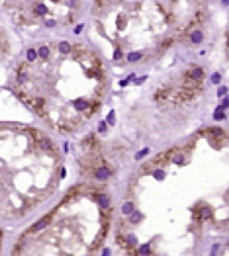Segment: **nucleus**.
Instances as JSON below:
<instances>
[{"mask_svg": "<svg viewBox=\"0 0 229 256\" xmlns=\"http://www.w3.org/2000/svg\"><path fill=\"white\" fill-rule=\"evenodd\" d=\"M35 12H37L39 16H43V14H47V8L43 4H37V6H35Z\"/></svg>", "mask_w": 229, "mask_h": 256, "instance_id": "1a4fd4ad", "label": "nucleus"}, {"mask_svg": "<svg viewBox=\"0 0 229 256\" xmlns=\"http://www.w3.org/2000/svg\"><path fill=\"white\" fill-rule=\"evenodd\" d=\"M110 170H108V168H96V170H94V178H98V180H104V178H108L110 176Z\"/></svg>", "mask_w": 229, "mask_h": 256, "instance_id": "7ed1b4c3", "label": "nucleus"}, {"mask_svg": "<svg viewBox=\"0 0 229 256\" xmlns=\"http://www.w3.org/2000/svg\"><path fill=\"white\" fill-rule=\"evenodd\" d=\"M219 80H221V76L217 75V72H215V75L211 76V82H214V84H219Z\"/></svg>", "mask_w": 229, "mask_h": 256, "instance_id": "ddd939ff", "label": "nucleus"}, {"mask_svg": "<svg viewBox=\"0 0 229 256\" xmlns=\"http://www.w3.org/2000/svg\"><path fill=\"white\" fill-rule=\"evenodd\" d=\"M59 51H61V53H70V51H73V47H70L67 41H61V45H59Z\"/></svg>", "mask_w": 229, "mask_h": 256, "instance_id": "39448f33", "label": "nucleus"}, {"mask_svg": "<svg viewBox=\"0 0 229 256\" xmlns=\"http://www.w3.org/2000/svg\"><path fill=\"white\" fill-rule=\"evenodd\" d=\"M214 117H215V119H223V117H225V113H223V106L217 108V110L214 112Z\"/></svg>", "mask_w": 229, "mask_h": 256, "instance_id": "423d86ee", "label": "nucleus"}, {"mask_svg": "<svg viewBox=\"0 0 229 256\" xmlns=\"http://www.w3.org/2000/svg\"><path fill=\"white\" fill-rule=\"evenodd\" d=\"M39 57H43V59H47V57H49V49H47L45 45L39 47Z\"/></svg>", "mask_w": 229, "mask_h": 256, "instance_id": "0eeeda50", "label": "nucleus"}, {"mask_svg": "<svg viewBox=\"0 0 229 256\" xmlns=\"http://www.w3.org/2000/svg\"><path fill=\"white\" fill-rule=\"evenodd\" d=\"M137 59H141L139 53H131V55H129V61H137Z\"/></svg>", "mask_w": 229, "mask_h": 256, "instance_id": "4468645a", "label": "nucleus"}, {"mask_svg": "<svg viewBox=\"0 0 229 256\" xmlns=\"http://www.w3.org/2000/svg\"><path fill=\"white\" fill-rule=\"evenodd\" d=\"M202 37H204V33H202L200 29H196V31H194V33H192V35H190L192 43H200V41H202Z\"/></svg>", "mask_w": 229, "mask_h": 256, "instance_id": "20e7f679", "label": "nucleus"}, {"mask_svg": "<svg viewBox=\"0 0 229 256\" xmlns=\"http://www.w3.org/2000/svg\"><path fill=\"white\" fill-rule=\"evenodd\" d=\"M186 76H190V78L200 80V82H202V78H204V70H202L200 67H194V69H190V70L186 72Z\"/></svg>", "mask_w": 229, "mask_h": 256, "instance_id": "f03ea898", "label": "nucleus"}, {"mask_svg": "<svg viewBox=\"0 0 229 256\" xmlns=\"http://www.w3.org/2000/svg\"><path fill=\"white\" fill-rule=\"evenodd\" d=\"M225 2H227V4H229V0H225Z\"/></svg>", "mask_w": 229, "mask_h": 256, "instance_id": "dca6fc26", "label": "nucleus"}, {"mask_svg": "<svg viewBox=\"0 0 229 256\" xmlns=\"http://www.w3.org/2000/svg\"><path fill=\"white\" fill-rule=\"evenodd\" d=\"M137 254H151V246L149 244H143V246L137 250Z\"/></svg>", "mask_w": 229, "mask_h": 256, "instance_id": "6e6552de", "label": "nucleus"}, {"mask_svg": "<svg viewBox=\"0 0 229 256\" xmlns=\"http://www.w3.org/2000/svg\"><path fill=\"white\" fill-rule=\"evenodd\" d=\"M49 223H51V215H45V217H41V219L37 221V223H35V225H33V227H32V229L28 231V235H29V233H37V231H41V229H45V227H47Z\"/></svg>", "mask_w": 229, "mask_h": 256, "instance_id": "f257e3e1", "label": "nucleus"}, {"mask_svg": "<svg viewBox=\"0 0 229 256\" xmlns=\"http://www.w3.org/2000/svg\"><path fill=\"white\" fill-rule=\"evenodd\" d=\"M131 211H133V205H131V203L123 205V213H131Z\"/></svg>", "mask_w": 229, "mask_h": 256, "instance_id": "f8f14e48", "label": "nucleus"}, {"mask_svg": "<svg viewBox=\"0 0 229 256\" xmlns=\"http://www.w3.org/2000/svg\"><path fill=\"white\" fill-rule=\"evenodd\" d=\"M35 57H37V53L33 51V49H29V51H28V61H29V63H32V61L35 59Z\"/></svg>", "mask_w": 229, "mask_h": 256, "instance_id": "9b49d317", "label": "nucleus"}, {"mask_svg": "<svg viewBox=\"0 0 229 256\" xmlns=\"http://www.w3.org/2000/svg\"><path fill=\"white\" fill-rule=\"evenodd\" d=\"M227 51H229V33H227Z\"/></svg>", "mask_w": 229, "mask_h": 256, "instance_id": "2eb2a0df", "label": "nucleus"}, {"mask_svg": "<svg viewBox=\"0 0 229 256\" xmlns=\"http://www.w3.org/2000/svg\"><path fill=\"white\" fill-rule=\"evenodd\" d=\"M141 219H143V215H141V213H133V215H131V219H129V221H131V223H139Z\"/></svg>", "mask_w": 229, "mask_h": 256, "instance_id": "9d476101", "label": "nucleus"}]
</instances>
